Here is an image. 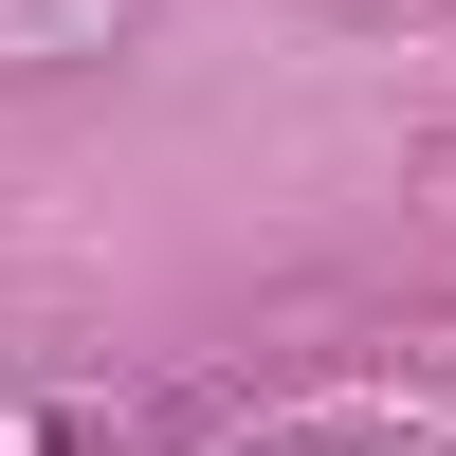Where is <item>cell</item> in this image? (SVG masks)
Returning <instances> with one entry per match:
<instances>
[{
    "mask_svg": "<svg viewBox=\"0 0 456 456\" xmlns=\"http://www.w3.org/2000/svg\"><path fill=\"white\" fill-rule=\"evenodd\" d=\"M238 456H402V438H238Z\"/></svg>",
    "mask_w": 456,
    "mask_h": 456,
    "instance_id": "cell-2",
    "label": "cell"
},
{
    "mask_svg": "<svg viewBox=\"0 0 456 456\" xmlns=\"http://www.w3.org/2000/svg\"><path fill=\"white\" fill-rule=\"evenodd\" d=\"M238 438V384L219 365H165V384H19L0 402V456H219Z\"/></svg>",
    "mask_w": 456,
    "mask_h": 456,
    "instance_id": "cell-1",
    "label": "cell"
}]
</instances>
